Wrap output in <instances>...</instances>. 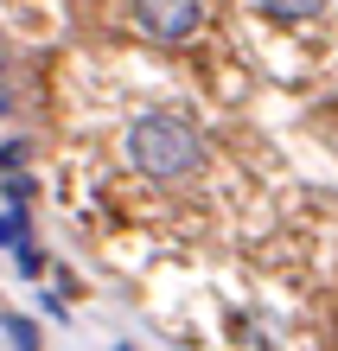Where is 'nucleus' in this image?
<instances>
[{"label": "nucleus", "mask_w": 338, "mask_h": 351, "mask_svg": "<svg viewBox=\"0 0 338 351\" xmlns=\"http://www.w3.org/2000/svg\"><path fill=\"white\" fill-rule=\"evenodd\" d=\"M128 167L141 179H160V185H173V179H192L204 167V141L198 128L185 115L173 109H154V115H141L134 128H128Z\"/></svg>", "instance_id": "obj_1"}, {"label": "nucleus", "mask_w": 338, "mask_h": 351, "mask_svg": "<svg viewBox=\"0 0 338 351\" xmlns=\"http://www.w3.org/2000/svg\"><path fill=\"white\" fill-rule=\"evenodd\" d=\"M128 13H134V26L147 38L185 45V38L198 32V19H204V0H128Z\"/></svg>", "instance_id": "obj_2"}, {"label": "nucleus", "mask_w": 338, "mask_h": 351, "mask_svg": "<svg viewBox=\"0 0 338 351\" xmlns=\"http://www.w3.org/2000/svg\"><path fill=\"white\" fill-rule=\"evenodd\" d=\"M0 332H7V345H13V351H45V339H38V326H32L26 313H13V306L0 313Z\"/></svg>", "instance_id": "obj_3"}, {"label": "nucleus", "mask_w": 338, "mask_h": 351, "mask_svg": "<svg viewBox=\"0 0 338 351\" xmlns=\"http://www.w3.org/2000/svg\"><path fill=\"white\" fill-rule=\"evenodd\" d=\"M262 13H268V19H281V26H300V19L326 13V0H262Z\"/></svg>", "instance_id": "obj_4"}, {"label": "nucleus", "mask_w": 338, "mask_h": 351, "mask_svg": "<svg viewBox=\"0 0 338 351\" xmlns=\"http://www.w3.org/2000/svg\"><path fill=\"white\" fill-rule=\"evenodd\" d=\"M26 243H32V237H26V211H19V204H13V211H0V250L19 256Z\"/></svg>", "instance_id": "obj_5"}, {"label": "nucleus", "mask_w": 338, "mask_h": 351, "mask_svg": "<svg viewBox=\"0 0 338 351\" xmlns=\"http://www.w3.org/2000/svg\"><path fill=\"white\" fill-rule=\"evenodd\" d=\"M0 192H7V198H13V204H19V211H26V198H32V192H38V185H32V179H26V173H7V179H0Z\"/></svg>", "instance_id": "obj_6"}, {"label": "nucleus", "mask_w": 338, "mask_h": 351, "mask_svg": "<svg viewBox=\"0 0 338 351\" xmlns=\"http://www.w3.org/2000/svg\"><path fill=\"white\" fill-rule=\"evenodd\" d=\"M13 262H19V275H26V281H38V275H45V250H38V243H26V250H19Z\"/></svg>", "instance_id": "obj_7"}, {"label": "nucleus", "mask_w": 338, "mask_h": 351, "mask_svg": "<svg viewBox=\"0 0 338 351\" xmlns=\"http://www.w3.org/2000/svg\"><path fill=\"white\" fill-rule=\"evenodd\" d=\"M115 351H134V345H115Z\"/></svg>", "instance_id": "obj_8"}]
</instances>
